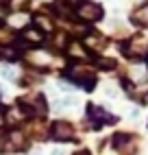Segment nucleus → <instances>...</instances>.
Wrapping results in <instances>:
<instances>
[{
    "mask_svg": "<svg viewBox=\"0 0 148 155\" xmlns=\"http://www.w3.org/2000/svg\"><path fill=\"white\" fill-rule=\"evenodd\" d=\"M7 144H9V151H18V149H22V144H24V136H22V131H9L7 133Z\"/></svg>",
    "mask_w": 148,
    "mask_h": 155,
    "instance_id": "obj_5",
    "label": "nucleus"
},
{
    "mask_svg": "<svg viewBox=\"0 0 148 155\" xmlns=\"http://www.w3.org/2000/svg\"><path fill=\"white\" fill-rule=\"evenodd\" d=\"M44 28V31H52V24H50V20L48 18H37V28Z\"/></svg>",
    "mask_w": 148,
    "mask_h": 155,
    "instance_id": "obj_11",
    "label": "nucleus"
},
{
    "mask_svg": "<svg viewBox=\"0 0 148 155\" xmlns=\"http://www.w3.org/2000/svg\"><path fill=\"white\" fill-rule=\"evenodd\" d=\"M0 74H2L5 79H9V81H15V72H13V68H2V70H0Z\"/></svg>",
    "mask_w": 148,
    "mask_h": 155,
    "instance_id": "obj_12",
    "label": "nucleus"
},
{
    "mask_svg": "<svg viewBox=\"0 0 148 155\" xmlns=\"http://www.w3.org/2000/svg\"><path fill=\"white\" fill-rule=\"evenodd\" d=\"M74 155H89L87 151H79V153H74Z\"/></svg>",
    "mask_w": 148,
    "mask_h": 155,
    "instance_id": "obj_15",
    "label": "nucleus"
},
{
    "mask_svg": "<svg viewBox=\"0 0 148 155\" xmlns=\"http://www.w3.org/2000/svg\"><path fill=\"white\" fill-rule=\"evenodd\" d=\"M41 37H44V35H41L39 28H26V31H24V39H28L31 44H39Z\"/></svg>",
    "mask_w": 148,
    "mask_h": 155,
    "instance_id": "obj_9",
    "label": "nucleus"
},
{
    "mask_svg": "<svg viewBox=\"0 0 148 155\" xmlns=\"http://www.w3.org/2000/svg\"><path fill=\"white\" fill-rule=\"evenodd\" d=\"M124 50H126V55H142L146 50V42L142 37H133L131 42L124 46Z\"/></svg>",
    "mask_w": 148,
    "mask_h": 155,
    "instance_id": "obj_6",
    "label": "nucleus"
},
{
    "mask_svg": "<svg viewBox=\"0 0 148 155\" xmlns=\"http://www.w3.org/2000/svg\"><path fill=\"white\" fill-rule=\"evenodd\" d=\"M87 118L92 120L94 129H100V125L113 120V116H111L109 111H105L102 107H96V105H89V107H87Z\"/></svg>",
    "mask_w": 148,
    "mask_h": 155,
    "instance_id": "obj_2",
    "label": "nucleus"
},
{
    "mask_svg": "<svg viewBox=\"0 0 148 155\" xmlns=\"http://www.w3.org/2000/svg\"><path fill=\"white\" fill-rule=\"evenodd\" d=\"M131 18H133L135 24H146V26H148V5H144L142 9H137Z\"/></svg>",
    "mask_w": 148,
    "mask_h": 155,
    "instance_id": "obj_8",
    "label": "nucleus"
},
{
    "mask_svg": "<svg viewBox=\"0 0 148 155\" xmlns=\"http://www.w3.org/2000/svg\"><path fill=\"white\" fill-rule=\"evenodd\" d=\"M113 149H115V151H120L122 155H133V153H135L133 138H131V136H124V133H118V136H113Z\"/></svg>",
    "mask_w": 148,
    "mask_h": 155,
    "instance_id": "obj_4",
    "label": "nucleus"
},
{
    "mask_svg": "<svg viewBox=\"0 0 148 155\" xmlns=\"http://www.w3.org/2000/svg\"><path fill=\"white\" fill-rule=\"evenodd\" d=\"M50 155H63V151H61V149H55V151H52Z\"/></svg>",
    "mask_w": 148,
    "mask_h": 155,
    "instance_id": "obj_14",
    "label": "nucleus"
},
{
    "mask_svg": "<svg viewBox=\"0 0 148 155\" xmlns=\"http://www.w3.org/2000/svg\"><path fill=\"white\" fill-rule=\"evenodd\" d=\"M76 15L81 20H85V22H98L102 18V9L96 2H83L76 7Z\"/></svg>",
    "mask_w": 148,
    "mask_h": 155,
    "instance_id": "obj_1",
    "label": "nucleus"
},
{
    "mask_svg": "<svg viewBox=\"0 0 148 155\" xmlns=\"http://www.w3.org/2000/svg\"><path fill=\"white\" fill-rule=\"evenodd\" d=\"M24 20H26V15H11V18H9V22H11L13 26H22Z\"/></svg>",
    "mask_w": 148,
    "mask_h": 155,
    "instance_id": "obj_13",
    "label": "nucleus"
},
{
    "mask_svg": "<svg viewBox=\"0 0 148 155\" xmlns=\"http://www.w3.org/2000/svg\"><path fill=\"white\" fill-rule=\"evenodd\" d=\"M2 57H5V59H18V50L7 46V48H2Z\"/></svg>",
    "mask_w": 148,
    "mask_h": 155,
    "instance_id": "obj_10",
    "label": "nucleus"
},
{
    "mask_svg": "<svg viewBox=\"0 0 148 155\" xmlns=\"http://www.w3.org/2000/svg\"><path fill=\"white\" fill-rule=\"evenodd\" d=\"M52 138L59 140V142H70V140H74V127L70 122L59 120V122L52 125Z\"/></svg>",
    "mask_w": 148,
    "mask_h": 155,
    "instance_id": "obj_3",
    "label": "nucleus"
},
{
    "mask_svg": "<svg viewBox=\"0 0 148 155\" xmlns=\"http://www.w3.org/2000/svg\"><path fill=\"white\" fill-rule=\"evenodd\" d=\"M22 118H24V114H22V109H18V107H11V109H7L5 111V122L7 125H18V122H22Z\"/></svg>",
    "mask_w": 148,
    "mask_h": 155,
    "instance_id": "obj_7",
    "label": "nucleus"
}]
</instances>
